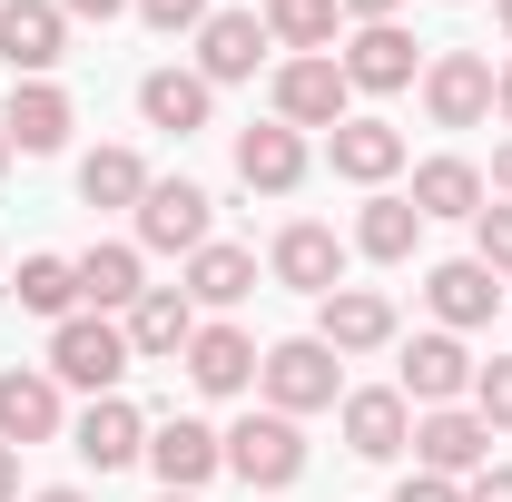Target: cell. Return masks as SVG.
I'll return each instance as SVG.
<instances>
[{
	"label": "cell",
	"instance_id": "cell-23",
	"mask_svg": "<svg viewBox=\"0 0 512 502\" xmlns=\"http://www.w3.org/2000/svg\"><path fill=\"white\" fill-rule=\"evenodd\" d=\"M237 178H247L256 197H286V188H306V138H296L286 119L237 128Z\"/></svg>",
	"mask_w": 512,
	"mask_h": 502
},
{
	"label": "cell",
	"instance_id": "cell-14",
	"mask_svg": "<svg viewBox=\"0 0 512 502\" xmlns=\"http://www.w3.org/2000/svg\"><path fill=\"white\" fill-rule=\"evenodd\" d=\"M0 60L20 79H50L69 60V10L60 0H0Z\"/></svg>",
	"mask_w": 512,
	"mask_h": 502
},
{
	"label": "cell",
	"instance_id": "cell-40",
	"mask_svg": "<svg viewBox=\"0 0 512 502\" xmlns=\"http://www.w3.org/2000/svg\"><path fill=\"white\" fill-rule=\"evenodd\" d=\"M493 197H512V138L493 148Z\"/></svg>",
	"mask_w": 512,
	"mask_h": 502
},
{
	"label": "cell",
	"instance_id": "cell-3",
	"mask_svg": "<svg viewBox=\"0 0 512 502\" xmlns=\"http://www.w3.org/2000/svg\"><path fill=\"white\" fill-rule=\"evenodd\" d=\"M227 473L256 483V493H286V483L306 473V434H296V414H237V424H227Z\"/></svg>",
	"mask_w": 512,
	"mask_h": 502
},
{
	"label": "cell",
	"instance_id": "cell-27",
	"mask_svg": "<svg viewBox=\"0 0 512 502\" xmlns=\"http://www.w3.org/2000/svg\"><path fill=\"white\" fill-rule=\"evenodd\" d=\"M247 296H256V256L227 247V237H207V247L188 256V306H217V315H227V306H247Z\"/></svg>",
	"mask_w": 512,
	"mask_h": 502
},
{
	"label": "cell",
	"instance_id": "cell-16",
	"mask_svg": "<svg viewBox=\"0 0 512 502\" xmlns=\"http://www.w3.org/2000/svg\"><path fill=\"white\" fill-rule=\"evenodd\" d=\"M424 306H434L444 335H473V325H493V306H503V276H493L483 256H453V266L424 276Z\"/></svg>",
	"mask_w": 512,
	"mask_h": 502
},
{
	"label": "cell",
	"instance_id": "cell-43",
	"mask_svg": "<svg viewBox=\"0 0 512 502\" xmlns=\"http://www.w3.org/2000/svg\"><path fill=\"white\" fill-rule=\"evenodd\" d=\"M0 168H10V128H0Z\"/></svg>",
	"mask_w": 512,
	"mask_h": 502
},
{
	"label": "cell",
	"instance_id": "cell-2",
	"mask_svg": "<svg viewBox=\"0 0 512 502\" xmlns=\"http://www.w3.org/2000/svg\"><path fill=\"white\" fill-rule=\"evenodd\" d=\"M138 365L128 355V325L119 315H69V325H50V375L60 384H79V394H119V375Z\"/></svg>",
	"mask_w": 512,
	"mask_h": 502
},
{
	"label": "cell",
	"instance_id": "cell-4",
	"mask_svg": "<svg viewBox=\"0 0 512 502\" xmlns=\"http://www.w3.org/2000/svg\"><path fill=\"white\" fill-rule=\"evenodd\" d=\"M207 227H217V197L197 188V178H148V197H138V247L197 256V247H207Z\"/></svg>",
	"mask_w": 512,
	"mask_h": 502
},
{
	"label": "cell",
	"instance_id": "cell-8",
	"mask_svg": "<svg viewBox=\"0 0 512 502\" xmlns=\"http://www.w3.org/2000/svg\"><path fill=\"white\" fill-rule=\"evenodd\" d=\"M424 119L434 128H483L493 119V60L483 50H434L424 60Z\"/></svg>",
	"mask_w": 512,
	"mask_h": 502
},
{
	"label": "cell",
	"instance_id": "cell-28",
	"mask_svg": "<svg viewBox=\"0 0 512 502\" xmlns=\"http://www.w3.org/2000/svg\"><path fill=\"white\" fill-rule=\"evenodd\" d=\"M414 237H424L414 197H394V188H375V197H365V217H355V247L375 256V266H404V256H414Z\"/></svg>",
	"mask_w": 512,
	"mask_h": 502
},
{
	"label": "cell",
	"instance_id": "cell-11",
	"mask_svg": "<svg viewBox=\"0 0 512 502\" xmlns=\"http://www.w3.org/2000/svg\"><path fill=\"white\" fill-rule=\"evenodd\" d=\"M266 276H276V286H296V296H335V286H345V237L316 227V217H296V227H276Z\"/></svg>",
	"mask_w": 512,
	"mask_h": 502
},
{
	"label": "cell",
	"instance_id": "cell-42",
	"mask_svg": "<svg viewBox=\"0 0 512 502\" xmlns=\"http://www.w3.org/2000/svg\"><path fill=\"white\" fill-rule=\"evenodd\" d=\"M30 502H89V493H69V483H50V493H30Z\"/></svg>",
	"mask_w": 512,
	"mask_h": 502
},
{
	"label": "cell",
	"instance_id": "cell-7",
	"mask_svg": "<svg viewBox=\"0 0 512 502\" xmlns=\"http://www.w3.org/2000/svg\"><path fill=\"white\" fill-rule=\"evenodd\" d=\"M148 473H158V493H197L227 473V434L197 414H168V424H148Z\"/></svg>",
	"mask_w": 512,
	"mask_h": 502
},
{
	"label": "cell",
	"instance_id": "cell-33",
	"mask_svg": "<svg viewBox=\"0 0 512 502\" xmlns=\"http://www.w3.org/2000/svg\"><path fill=\"white\" fill-rule=\"evenodd\" d=\"M473 414H483L493 434H512V355H493V365L473 375Z\"/></svg>",
	"mask_w": 512,
	"mask_h": 502
},
{
	"label": "cell",
	"instance_id": "cell-19",
	"mask_svg": "<svg viewBox=\"0 0 512 502\" xmlns=\"http://www.w3.org/2000/svg\"><path fill=\"white\" fill-rule=\"evenodd\" d=\"M0 128H10V148H20V158H50V148H69L79 109H69L60 79H20V89H10V109H0Z\"/></svg>",
	"mask_w": 512,
	"mask_h": 502
},
{
	"label": "cell",
	"instance_id": "cell-44",
	"mask_svg": "<svg viewBox=\"0 0 512 502\" xmlns=\"http://www.w3.org/2000/svg\"><path fill=\"white\" fill-rule=\"evenodd\" d=\"M158 502H197V493H158Z\"/></svg>",
	"mask_w": 512,
	"mask_h": 502
},
{
	"label": "cell",
	"instance_id": "cell-15",
	"mask_svg": "<svg viewBox=\"0 0 512 502\" xmlns=\"http://www.w3.org/2000/svg\"><path fill=\"white\" fill-rule=\"evenodd\" d=\"M335 60H345V89H365V99H394V89H414V79H424L414 40H404L394 20H365V30H355Z\"/></svg>",
	"mask_w": 512,
	"mask_h": 502
},
{
	"label": "cell",
	"instance_id": "cell-30",
	"mask_svg": "<svg viewBox=\"0 0 512 502\" xmlns=\"http://www.w3.org/2000/svg\"><path fill=\"white\" fill-rule=\"evenodd\" d=\"M256 20H266V40H276V50L316 60V50H335V20H345V10H335V0H266Z\"/></svg>",
	"mask_w": 512,
	"mask_h": 502
},
{
	"label": "cell",
	"instance_id": "cell-29",
	"mask_svg": "<svg viewBox=\"0 0 512 502\" xmlns=\"http://www.w3.org/2000/svg\"><path fill=\"white\" fill-rule=\"evenodd\" d=\"M10 296L30 315H50V325H69V315H79V256H20Z\"/></svg>",
	"mask_w": 512,
	"mask_h": 502
},
{
	"label": "cell",
	"instance_id": "cell-1",
	"mask_svg": "<svg viewBox=\"0 0 512 502\" xmlns=\"http://www.w3.org/2000/svg\"><path fill=\"white\" fill-rule=\"evenodd\" d=\"M256 394H266V414H325V404H345V365L316 335H286L256 355Z\"/></svg>",
	"mask_w": 512,
	"mask_h": 502
},
{
	"label": "cell",
	"instance_id": "cell-6",
	"mask_svg": "<svg viewBox=\"0 0 512 502\" xmlns=\"http://www.w3.org/2000/svg\"><path fill=\"white\" fill-rule=\"evenodd\" d=\"M483 463H493V424H483L473 404H434V414H414V473L463 483V473H483Z\"/></svg>",
	"mask_w": 512,
	"mask_h": 502
},
{
	"label": "cell",
	"instance_id": "cell-31",
	"mask_svg": "<svg viewBox=\"0 0 512 502\" xmlns=\"http://www.w3.org/2000/svg\"><path fill=\"white\" fill-rule=\"evenodd\" d=\"M79 197H89V207H138V197H148V158H138V148H89V158H79Z\"/></svg>",
	"mask_w": 512,
	"mask_h": 502
},
{
	"label": "cell",
	"instance_id": "cell-36",
	"mask_svg": "<svg viewBox=\"0 0 512 502\" xmlns=\"http://www.w3.org/2000/svg\"><path fill=\"white\" fill-rule=\"evenodd\" d=\"M463 502H512V463H483V473L463 483Z\"/></svg>",
	"mask_w": 512,
	"mask_h": 502
},
{
	"label": "cell",
	"instance_id": "cell-12",
	"mask_svg": "<svg viewBox=\"0 0 512 502\" xmlns=\"http://www.w3.org/2000/svg\"><path fill=\"white\" fill-rule=\"evenodd\" d=\"M335 424H345V453H355V463H394V453H414V404H404L394 384L345 394V404H335Z\"/></svg>",
	"mask_w": 512,
	"mask_h": 502
},
{
	"label": "cell",
	"instance_id": "cell-13",
	"mask_svg": "<svg viewBox=\"0 0 512 502\" xmlns=\"http://www.w3.org/2000/svg\"><path fill=\"white\" fill-rule=\"evenodd\" d=\"M316 345H335V355H384L394 345V296L384 286H335V296H316Z\"/></svg>",
	"mask_w": 512,
	"mask_h": 502
},
{
	"label": "cell",
	"instance_id": "cell-10",
	"mask_svg": "<svg viewBox=\"0 0 512 502\" xmlns=\"http://www.w3.org/2000/svg\"><path fill=\"white\" fill-rule=\"evenodd\" d=\"M69 404H60V375L50 365H10L0 375V443L10 453H30V443H60Z\"/></svg>",
	"mask_w": 512,
	"mask_h": 502
},
{
	"label": "cell",
	"instance_id": "cell-39",
	"mask_svg": "<svg viewBox=\"0 0 512 502\" xmlns=\"http://www.w3.org/2000/svg\"><path fill=\"white\" fill-rule=\"evenodd\" d=\"M0 502H20V453L0 443Z\"/></svg>",
	"mask_w": 512,
	"mask_h": 502
},
{
	"label": "cell",
	"instance_id": "cell-41",
	"mask_svg": "<svg viewBox=\"0 0 512 502\" xmlns=\"http://www.w3.org/2000/svg\"><path fill=\"white\" fill-rule=\"evenodd\" d=\"M493 109H503V119H512V60L493 69Z\"/></svg>",
	"mask_w": 512,
	"mask_h": 502
},
{
	"label": "cell",
	"instance_id": "cell-24",
	"mask_svg": "<svg viewBox=\"0 0 512 502\" xmlns=\"http://www.w3.org/2000/svg\"><path fill=\"white\" fill-rule=\"evenodd\" d=\"M207 109H217V89H207L197 69H148V79H138V119L168 128V138H197Z\"/></svg>",
	"mask_w": 512,
	"mask_h": 502
},
{
	"label": "cell",
	"instance_id": "cell-9",
	"mask_svg": "<svg viewBox=\"0 0 512 502\" xmlns=\"http://www.w3.org/2000/svg\"><path fill=\"white\" fill-rule=\"evenodd\" d=\"M473 375H483V365L463 355V335H444V325H434V335H414V345H404V384H394V394H404L414 414H434V404H463V394H473Z\"/></svg>",
	"mask_w": 512,
	"mask_h": 502
},
{
	"label": "cell",
	"instance_id": "cell-34",
	"mask_svg": "<svg viewBox=\"0 0 512 502\" xmlns=\"http://www.w3.org/2000/svg\"><path fill=\"white\" fill-rule=\"evenodd\" d=\"M128 10H138V20H148V30H168V40H178V30H207V0H128Z\"/></svg>",
	"mask_w": 512,
	"mask_h": 502
},
{
	"label": "cell",
	"instance_id": "cell-5",
	"mask_svg": "<svg viewBox=\"0 0 512 502\" xmlns=\"http://www.w3.org/2000/svg\"><path fill=\"white\" fill-rule=\"evenodd\" d=\"M276 119L296 128V138H306V128H345V119H355L345 60H335V50H316V60H286V69H276Z\"/></svg>",
	"mask_w": 512,
	"mask_h": 502
},
{
	"label": "cell",
	"instance_id": "cell-32",
	"mask_svg": "<svg viewBox=\"0 0 512 502\" xmlns=\"http://www.w3.org/2000/svg\"><path fill=\"white\" fill-rule=\"evenodd\" d=\"M473 256L512 286V197H483V217H473Z\"/></svg>",
	"mask_w": 512,
	"mask_h": 502
},
{
	"label": "cell",
	"instance_id": "cell-35",
	"mask_svg": "<svg viewBox=\"0 0 512 502\" xmlns=\"http://www.w3.org/2000/svg\"><path fill=\"white\" fill-rule=\"evenodd\" d=\"M394 502H463V483H444V473H404Z\"/></svg>",
	"mask_w": 512,
	"mask_h": 502
},
{
	"label": "cell",
	"instance_id": "cell-22",
	"mask_svg": "<svg viewBox=\"0 0 512 502\" xmlns=\"http://www.w3.org/2000/svg\"><path fill=\"white\" fill-rule=\"evenodd\" d=\"M178 365H188L197 394H247V384H256V335H247V325H197Z\"/></svg>",
	"mask_w": 512,
	"mask_h": 502
},
{
	"label": "cell",
	"instance_id": "cell-45",
	"mask_svg": "<svg viewBox=\"0 0 512 502\" xmlns=\"http://www.w3.org/2000/svg\"><path fill=\"white\" fill-rule=\"evenodd\" d=\"M503 30H512V0H503Z\"/></svg>",
	"mask_w": 512,
	"mask_h": 502
},
{
	"label": "cell",
	"instance_id": "cell-17",
	"mask_svg": "<svg viewBox=\"0 0 512 502\" xmlns=\"http://www.w3.org/2000/svg\"><path fill=\"white\" fill-rule=\"evenodd\" d=\"M69 453H79V463H99V473H119V463L148 453V414H138L128 394H89V414L69 424Z\"/></svg>",
	"mask_w": 512,
	"mask_h": 502
},
{
	"label": "cell",
	"instance_id": "cell-38",
	"mask_svg": "<svg viewBox=\"0 0 512 502\" xmlns=\"http://www.w3.org/2000/svg\"><path fill=\"white\" fill-rule=\"evenodd\" d=\"M60 10H69V20H119L128 0H60Z\"/></svg>",
	"mask_w": 512,
	"mask_h": 502
},
{
	"label": "cell",
	"instance_id": "cell-20",
	"mask_svg": "<svg viewBox=\"0 0 512 502\" xmlns=\"http://www.w3.org/2000/svg\"><path fill=\"white\" fill-rule=\"evenodd\" d=\"M119 325H128V355H148V365H178V355H188V335H197V306H188V286H148V296L119 315Z\"/></svg>",
	"mask_w": 512,
	"mask_h": 502
},
{
	"label": "cell",
	"instance_id": "cell-26",
	"mask_svg": "<svg viewBox=\"0 0 512 502\" xmlns=\"http://www.w3.org/2000/svg\"><path fill=\"white\" fill-rule=\"evenodd\" d=\"M414 217H483V168H473V158H424V168H414Z\"/></svg>",
	"mask_w": 512,
	"mask_h": 502
},
{
	"label": "cell",
	"instance_id": "cell-25",
	"mask_svg": "<svg viewBox=\"0 0 512 502\" xmlns=\"http://www.w3.org/2000/svg\"><path fill=\"white\" fill-rule=\"evenodd\" d=\"M138 296H148V276H138V247L99 237V247L79 256V306H89V315H128Z\"/></svg>",
	"mask_w": 512,
	"mask_h": 502
},
{
	"label": "cell",
	"instance_id": "cell-18",
	"mask_svg": "<svg viewBox=\"0 0 512 502\" xmlns=\"http://www.w3.org/2000/svg\"><path fill=\"white\" fill-rule=\"evenodd\" d=\"M266 50H276V40H266V20H256V10H207V30H197V79H207V89L256 79Z\"/></svg>",
	"mask_w": 512,
	"mask_h": 502
},
{
	"label": "cell",
	"instance_id": "cell-37",
	"mask_svg": "<svg viewBox=\"0 0 512 502\" xmlns=\"http://www.w3.org/2000/svg\"><path fill=\"white\" fill-rule=\"evenodd\" d=\"M335 10H345V20H394L404 0H335Z\"/></svg>",
	"mask_w": 512,
	"mask_h": 502
},
{
	"label": "cell",
	"instance_id": "cell-21",
	"mask_svg": "<svg viewBox=\"0 0 512 502\" xmlns=\"http://www.w3.org/2000/svg\"><path fill=\"white\" fill-rule=\"evenodd\" d=\"M325 158H335V178H355V188H384V178L404 168V128L355 109L345 128H325Z\"/></svg>",
	"mask_w": 512,
	"mask_h": 502
}]
</instances>
